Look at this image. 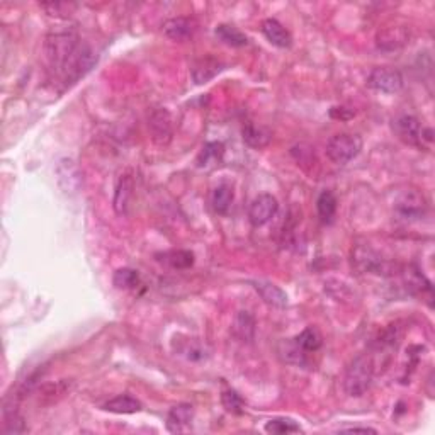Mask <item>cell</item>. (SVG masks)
Wrapping results in <instances>:
<instances>
[{"label": "cell", "instance_id": "obj_1", "mask_svg": "<svg viewBox=\"0 0 435 435\" xmlns=\"http://www.w3.org/2000/svg\"><path fill=\"white\" fill-rule=\"evenodd\" d=\"M78 41L80 39H78L77 31L70 29V27H58L46 36V58H48L50 66L55 72L65 77L66 70L70 69L78 50H80Z\"/></svg>", "mask_w": 435, "mask_h": 435}, {"label": "cell", "instance_id": "obj_2", "mask_svg": "<svg viewBox=\"0 0 435 435\" xmlns=\"http://www.w3.org/2000/svg\"><path fill=\"white\" fill-rule=\"evenodd\" d=\"M374 379V362L367 354L357 355L347 367L343 378V390L352 398H361L367 393Z\"/></svg>", "mask_w": 435, "mask_h": 435}, {"label": "cell", "instance_id": "obj_3", "mask_svg": "<svg viewBox=\"0 0 435 435\" xmlns=\"http://www.w3.org/2000/svg\"><path fill=\"white\" fill-rule=\"evenodd\" d=\"M362 140L357 134L352 133H338L328 140L327 143V157L335 165H345L361 153Z\"/></svg>", "mask_w": 435, "mask_h": 435}, {"label": "cell", "instance_id": "obj_4", "mask_svg": "<svg viewBox=\"0 0 435 435\" xmlns=\"http://www.w3.org/2000/svg\"><path fill=\"white\" fill-rule=\"evenodd\" d=\"M352 264L359 272H369V274L386 276L391 272V264L386 262L378 252L366 245H357L352 252Z\"/></svg>", "mask_w": 435, "mask_h": 435}, {"label": "cell", "instance_id": "obj_5", "mask_svg": "<svg viewBox=\"0 0 435 435\" xmlns=\"http://www.w3.org/2000/svg\"><path fill=\"white\" fill-rule=\"evenodd\" d=\"M394 213L399 220L405 221H417L422 220L427 213V201L420 192L415 189H408L403 191L398 196L397 203H394Z\"/></svg>", "mask_w": 435, "mask_h": 435}, {"label": "cell", "instance_id": "obj_6", "mask_svg": "<svg viewBox=\"0 0 435 435\" xmlns=\"http://www.w3.org/2000/svg\"><path fill=\"white\" fill-rule=\"evenodd\" d=\"M403 75L390 66H378L367 77V85L378 92L397 94L403 89Z\"/></svg>", "mask_w": 435, "mask_h": 435}, {"label": "cell", "instance_id": "obj_7", "mask_svg": "<svg viewBox=\"0 0 435 435\" xmlns=\"http://www.w3.org/2000/svg\"><path fill=\"white\" fill-rule=\"evenodd\" d=\"M278 199L272 194H259L248 208V220L254 227H264L278 215Z\"/></svg>", "mask_w": 435, "mask_h": 435}, {"label": "cell", "instance_id": "obj_8", "mask_svg": "<svg viewBox=\"0 0 435 435\" xmlns=\"http://www.w3.org/2000/svg\"><path fill=\"white\" fill-rule=\"evenodd\" d=\"M148 129L152 134V140L157 145L165 146L172 141L173 128H172V117H170L167 109L157 108L150 113L148 116Z\"/></svg>", "mask_w": 435, "mask_h": 435}, {"label": "cell", "instance_id": "obj_9", "mask_svg": "<svg viewBox=\"0 0 435 435\" xmlns=\"http://www.w3.org/2000/svg\"><path fill=\"white\" fill-rule=\"evenodd\" d=\"M393 129L403 143L411 146L423 145V129L425 128H423L420 121H418L415 116H410V114L398 116L397 120L393 121Z\"/></svg>", "mask_w": 435, "mask_h": 435}, {"label": "cell", "instance_id": "obj_10", "mask_svg": "<svg viewBox=\"0 0 435 435\" xmlns=\"http://www.w3.org/2000/svg\"><path fill=\"white\" fill-rule=\"evenodd\" d=\"M408 39L410 31L405 26H387L378 33L376 45L383 51H397L401 50Z\"/></svg>", "mask_w": 435, "mask_h": 435}, {"label": "cell", "instance_id": "obj_11", "mask_svg": "<svg viewBox=\"0 0 435 435\" xmlns=\"http://www.w3.org/2000/svg\"><path fill=\"white\" fill-rule=\"evenodd\" d=\"M57 177L63 192L65 194L78 192L82 184V177L73 160H70V158H63V160H60V164H58L57 167Z\"/></svg>", "mask_w": 435, "mask_h": 435}, {"label": "cell", "instance_id": "obj_12", "mask_svg": "<svg viewBox=\"0 0 435 435\" xmlns=\"http://www.w3.org/2000/svg\"><path fill=\"white\" fill-rule=\"evenodd\" d=\"M223 69H224L223 62L218 60V58L215 57L199 58V60L194 62V65L191 69L194 84H197V85L208 84V82L211 80V78H215Z\"/></svg>", "mask_w": 435, "mask_h": 435}, {"label": "cell", "instance_id": "obj_13", "mask_svg": "<svg viewBox=\"0 0 435 435\" xmlns=\"http://www.w3.org/2000/svg\"><path fill=\"white\" fill-rule=\"evenodd\" d=\"M164 33L172 41H189L196 33V22L191 17H172L164 24Z\"/></svg>", "mask_w": 435, "mask_h": 435}, {"label": "cell", "instance_id": "obj_14", "mask_svg": "<svg viewBox=\"0 0 435 435\" xmlns=\"http://www.w3.org/2000/svg\"><path fill=\"white\" fill-rule=\"evenodd\" d=\"M194 418V408L189 403H180L176 405L172 410L169 411L167 417V430L172 434H180L185 432L189 429V425L192 423Z\"/></svg>", "mask_w": 435, "mask_h": 435}, {"label": "cell", "instance_id": "obj_15", "mask_svg": "<svg viewBox=\"0 0 435 435\" xmlns=\"http://www.w3.org/2000/svg\"><path fill=\"white\" fill-rule=\"evenodd\" d=\"M252 286L255 287V291L259 292L260 298H262L264 303L269 304V306L283 310V308H286L287 303H290L287 301L286 292L280 290L279 286H276V284L269 283V280H254Z\"/></svg>", "mask_w": 435, "mask_h": 435}, {"label": "cell", "instance_id": "obj_16", "mask_svg": "<svg viewBox=\"0 0 435 435\" xmlns=\"http://www.w3.org/2000/svg\"><path fill=\"white\" fill-rule=\"evenodd\" d=\"M262 33L271 45L278 46V48H283V50L291 48V45H292L291 33L286 29V27L280 24L278 19H266V21L262 22Z\"/></svg>", "mask_w": 435, "mask_h": 435}, {"label": "cell", "instance_id": "obj_17", "mask_svg": "<svg viewBox=\"0 0 435 435\" xmlns=\"http://www.w3.org/2000/svg\"><path fill=\"white\" fill-rule=\"evenodd\" d=\"M133 179L131 176H122L120 177V180H117L116 184V191H114V211L117 213L120 216H124L126 213H128V208H129V201H131V196H133Z\"/></svg>", "mask_w": 435, "mask_h": 435}, {"label": "cell", "instance_id": "obj_18", "mask_svg": "<svg viewBox=\"0 0 435 435\" xmlns=\"http://www.w3.org/2000/svg\"><path fill=\"white\" fill-rule=\"evenodd\" d=\"M242 136L245 143L257 150L266 148L272 140V133L269 131L266 126H257L254 122H247V124L243 126Z\"/></svg>", "mask_w": 435, "mask_h": 435}, {"label": "cell", "instance_id": "obj_19", "mask_svg": "<svg viewBox=\"0 0 435 435\" xmlns=\"http://www.w3.org/2000/svg\"><path fill=\"white\" fill-rule=\"evenodd\" d=\"M233 199H235V192H233L230 184H220L218 187L213 189L211 204L218 215H227L230 211Z\"/></svg>", "mask_w": 435, "mask_h": 435}, {"label": "cell", "instance_id": "obj_20", "mask_svg": "<svg viewBox=\"0 0 435 435\" xmlns=\"http://www.w3.org/2000/svg\"><path fill=\"white\" fill-rule=\"evenodd\" d=\"M104 410L117 415H131L141 410V403L136 398H133L131 394H120V397L109 399L104 405Z\"/></svg>", "mask_w": 435, "mask_h": 435}, {"label": "cell", "instance_id": "obj_21", "mask_svg": "<svg viewBox=\"0 0 435 435\" xmlns=\"http://www.w3.org/2000/svg\"><path fill=\"white\" fill-rule=\"evenodd\" d=\"M233 331L242 342H252L255 337V320L248 311H238L235 323H233Z\"/></svg>", "mask_w": 435, "mask_h": 435}, {"label": "cell", "instance_id": "obj_22", "mask_svg": "<svg viewBox=\"0 0 435 435\" xmlns=\"http://www.w3.org/2000/svg\"><path fill=\"white\" fill-rule=\"evenodd\" d=\"M279 354L287 364L306 366V352L298 345L296 340H283L279 345Z\"/></svg>", "mask_w": 435, "mask_h": 435}, {"label": "cell", "instance_id": "obj_23", "mask_svg": "<svg viewBox=\"0 0 435 435\" xmlns=\"http://www.w3.org/2000/svg\"><path fill=\"white\" fill-rule=\"evenodd\" d=\"M215 34L218 36V39L224 43V45L233 46V48H242L248 43V39L240 29H236L235 26L230 24H220L216 27Z\"/></svg>", "mask_w": 435, "mask_h": 435}, {"label": "cell", "instance_id": "obj_24", "mask_svg": "<svg viewBox=\"0 0 435 435\" xmlns=\"http://www.w3.org/2000/svg\"><path fill=\"white\" fill-rule=\"evenodd\" d=\"M224 155V145L221 141H209L203 146L199 157H197V165L199 167H209V165L220 164Z\"/></svg>", "mask_w": 435, "mask_h": 435}, {"label": "cell", "instance_id": "obj_25", "mask_svg": "<svg viewBox=\"0 0 435 435\" xmlns=\"http://www.w3.org/2000/svg\"><path fill=\"white\" fill-rule=\"evenodd\" d=\"M316 211L318 216L322 218V221L325 223H331L337 213V197L334 196V192L323 191L316 199Z\"/></svg>", "mask_w": 435, "mask_h": 435}, {"label": "cell", "instance_id": "obj_26", "mask_svg": "<svg viewBox=\"0 0 435 435\" xmlns=\"http://www.w3.org/2000/svg\"><path fill=\"white\" fill-rule=\"evenodd\" d=\"M294 340L304 352H316L323 343L322 334H320L315 327L304 328L301 334H299Z\"/></svg>", "mask_w": 435, "mask_h": 435}, {"label": "cell", "instance_id": "obj_27", "mask_svg": "<svg viewBox=\"0 0 435 435\" xmlns=\"http://www.w3.org/2000/svg\"><path fill=\"white\" fill-rule=\"evenodd\" d=\"M264 429H266L267 434H274V435H287V434L301 432V427H299L294 420H291V418H274V420H269Z\"/></svg>", "mask_w": 435, "mask_h": 435}, {"label": "cell", "instance_id": "obj_28", "mask_svg": "<svg viewBox=\"0 0 435 435\" xmlns=\"http://www.w3.org/2000/svg\"><path fill=\"white\" fill-rule=\"evenodd\" d=\"M113 283L117 290H133L140 284V274L134 269H120V271L114 272Z\"/></svg>", "mask_w": 435, "mask_h": 435}, {"label": "cell", "instance_id": "obj_29", "mask_svg": "<svg viewBox=\"0 0 435 435\" xmlns=\"http://www.w3.org/2000/svg\"><path fill=\"white\" fill-rule=\"evenodd\" d=\"M164 262L169 264L172 269L182 271V269H189L194 264V255L189 250H170L164 254Z\"/></svg>", "mask_w": 435, "mask_h": 435}, {"label": "cell", "instance_id": "obj_30", "mask_svg": "<svg viewBox=\"0 0 435 435\" xmlns=\"http://www.w3.org/2000/svg\"><path fill=\"white\" fill-rule=\"evenodd\" d=\"M221 403H223L224 410L231 415H242L245 411V401L236 391L227 390L221 394Z\"/></svg>", "mask_w": 435, "mask_h": 435}, {"label": "cell", "instance_id": "obj_31", "mask_svg": "<svg viewBox=\"0 0 435 435\" xmlns=\"http://www.w3.org/2000/svg\"><path fill=\"white\" fill-rule=\"evenodd\" d=\"M41 9L46 10V14L50 15H70L77 9L75 3H69V2H48V3H41Z\"/></svg>", "mask_w": 435, "mask_h": 435}, {"label": "cell", "instance_id": "obj_32", "mask_svg": "<svg viewBox=\"0 0 435 435\" xmlns=\"http://www.w3.org/2000/svg\"><path fill=\"white\" fill-rule=\"evenodd\" d=\"M330 117L340 121H347L350 117H354V110L347 109V108H331L330 109Z\"/></svg>", "mask_w": 435, "mask_h": 435}, {"label": "cell", "instance_id": "obj_33", "mask_svg": "<svg viewBox=\"0 0 435 435\" xmlns=\"http://www.w3.org/2000/svg\"><path fill=\"white\" fill-rule=\"evenodd\" d=\"M338 432H349V434H354V432L376 434V430H374V429H371V427H345V429H340Z\"/></svg>", "mask_w": 435, "mask_h": 435}]
</instances>
